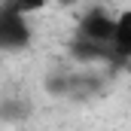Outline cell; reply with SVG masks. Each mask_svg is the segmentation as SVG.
<instances>
[{"mask_svg": "<svg viewBox=\"0 0 131 131\" xmlns=\"http://www.w3.org/2000/svg\"><path fill=\"white\" fill-rule=\"evenodd\" d=\"M9 3H12V6H15L18 12L31 15V12H40V9H43V6H46L49 0H9Z\"/></svg>", "mask_w": 131, "mask_h": 131, "instance_id": "3957f363", "label": "cell"}, {"mask_svg": "<svg viewBox=\"0 0 131 131\" xmlns=\"http://www.w3.org/2000/svg\"><path fill=\"white\" fill-rule=\"evenodd\" d=\"M31 43V25H28V15L18 12L12 3L3 6L0 12V46L6 52H15V49H25Z\"/></svg>", "mask_w": 131, "mask_h": 131, "instance_id": "6da1fadb", "label": "cell"}, {"mask_svg": "<svg viewBox=\"0 0 131 131\" xmlns=\"http://www.w3.org/2000/svg\"><path fill=\"white\" fill-rule=\"evenodd\" d=\"M61 3H73V0H61Z\"/></svg>", "mask_w": 131, "mask_h": 131, "instance_id": "277c9868", "label": "cell"}, {"mask_svg": "<svg viewBox=\"0 0 131 131\" xmlns=\"http://www.w3.org/2000/svg\"><path fill=\"white\" fill-rule=\"evenodd\" d=\"M116 58H131V9L116 15V37H113Z\"/></svg>", "mask_w": 131, "mask_h": 131, "instance_id": "7a4b0ae2", "label": "cell"}]
</instances>
